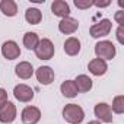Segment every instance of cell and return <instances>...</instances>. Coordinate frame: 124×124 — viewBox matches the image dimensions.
Masks as SVG:
<instances>
[{"label":"cell","mask_w":124,"mask_h":124,"mask_svg":"<svg viewBox=\"0 0 124 124\" xmlns=\"http://www.w3.org/2000/svg\"><path fill=\"white\" fill-rule=\"evenodd\" d=\"M15 73L21 79H29L34 75V67L28 61H21V63L15 67Z\"/></svg>","instance_id":"obj_14"},{"label":"cell","mask_w":124,"mask_h":124,"mask_svg":"<svg viewBox=\"0 0 124 124\" xmlns=\"http://www.w3.org/2000/svg\"><path fill=\"white\" fill-rule=\"evenodd\" d=\"M75 6L78 9H89L92 6L91 0H75Z\"/></svg>","instance_id":"obj_22"},{"label":"cell","mask_w":124,"mask_h":124,"mask_svg":"<svg viewBox=\"0 0 124 124\" xmlns=\"http://www.w3.org/2000/svg\"><path fill=\"white\" fill-rule=\"evenodd\" d=\"M115 114H123L124 112V95H117L112 101V109Z\"/></svg>","instance_id":"obj_21"},{"label":"cell","mask_w":124,"mask_h":124,"mask_svg":"<svg viewBox=\"0 0 124 124\" xmlns=\"http://www.w3.org/2000/svg\"><path fill=\"white\" fill-rule=\"evenodd\" d=\"M0 10L6 16H15L18 13V5L13 0H2L0 2Z\"/></svg>","instance_id":"obj_17"},{"label":"cell","mask_w":124,"mask_h":124,"mask_svg":"<svg viewBox=\"0 0 124 124\" xmlns=\"http://www.w3.org/2000/svg\"><path fill=\"white\" fill-rule=\"evenodd\" d=\"M117 39H118L120 44H124V28L123 26L117 28Z\"/></svg>","instance_id":"obj_25"},{"label":"cell","mask_w":124,"mask_h":124,"mask_svg":"<svg viewBox=\"0 0 124 124\" xmlns=\"http://www.w3.org/2000/svg\"><path fill=\"white\" fill-rule=\"evenodd\" d=\"M2 54L8 60H15L21 55V48L15 41H6L2 45Z\"/></svg>","instance_id":"obj_9"},{"label":"cell","mask_w":124,"mask_h":124,"mask_svg":"<svg viewBox=\"0 0 124 124\" xmlns=\"http://www.w3.org/2000/svg\"><path fill=\"white\" fill-rule=\"evenodd\" d=\"M95 54H96V58H101V60H112L115 57V45L111 42V41H99L96 42L95 45Z\"/></svg>","instance_id":"obj_2"},{"label":"cell","mask_w":124,"mask_h":124,"mask_svg":"<svg viewBox=\"0 0 124 124\" xmlns=\"http://www.w3.org/2000/svg\"><path fill=\"white\" fill-rule=\"evenodd\" d=\"M88 70L93 75V76H102L107 73L108 66H107V61L101 60V58H93L89 61L88 64Z\"/></svg>","instance_id":"obj_12"},{"label":"cell","mask_w":124,"mask_h":124,"mask_svg":"<svg viewBox=\"0 0 124 124\" xmlns=\"http://www.w3.org/2000/svg\"><path fill=\"white\" fill-rule=\"evenodd\" d=\"M79 28V22L70 16L67 18H63L60 22H58V31L61 34H66V35H70V34H75Z\"/></svg>","instance_id":"obj_11"},{"label":"cell","mask_w":124,"mask_h":124,"mask_svg":"<svg viewBox=\"0 0 124 124\" xmlns=\"http://www.w3.org/2000/svg\"><path fill=\"white\" fill-rule=\"evenodd\" d=\"M109 5H111L109 0H105V2H92V6H96V8H107Z\"/></svg>","instance_id":"obj_26"},{"label":"cell","mask_w":124,"mask_h":124,"mask_svg":"<svg viewBox=\"0 0 124 124\" xmlns=\"http://www.w3.org/2000/svg\"><path fill=\"white\" fill-rule=\"evenodd\" d=\"M38 42H39V38H38V35L35 32H26L23 35V45L28 50H35Z\"/></svg>","instance_id":"obj_20"},{"label":"cell","mask_w":124,"mask_h":124,"mask_svg":"<svg viewBox=\"0 0 124 124\" xmlns=\"http://www.w3.org/2000/svg\"><path fill=\"white\" fill-rule=\"evenodd\" d=\"M80 51V41L75 37H70L64 41V53L67 55H78Z\"/></svg>","instance_id":"obj_15"},{"label":"cell","mask_w":124,"mask_h":124,"mask_svg":"<svg viewBox=\"0 0 124 124\" xmlns=\"http://www.w3.org/2000/svg\"><path fill=\"white\" fill-rule=\"evenodd\" d=\"M115 21H117V23H118V26H123L124 25V10H118V12H115Z\"/></svg>","instance_id":"obj_23"},{"label":"cell","mask_w":124,"mask_h":124,"mask_svg":"<svg viewBox=\"0 0 124 124\" xmlns=\"http://www.w3.org/2000/svg\"><path fill=\"white\" fill-rule=\"evenodd\" d=\"M35 76L41 85H50L54 80V70L50 66H41L35 70Z\"/></svg>","instance_id":"obj_10"},{"label":"cell","mask_w":124,"mask_h":124,"mask_svg":"<svg viewBox=\"0 0 124 124\" xmlns=\"http://www.w3.org/2000/svg\"><path fill=\"white\" fill-rule=\"evenodd\" d=\"M60 91L66 98H75L78 95V89H76V85L73 80H64L60 86Z\"/></svg>","instance_id":"obj_18"},{"label":"cell","mask_w":124,"mask_h":124,"mask_svg":"<svg viewBox=\"0 0 124 124\" xmlns=\"http://www.w3.org/2000/svg\"><path fill=\"white\" fill-rule=\"evenodd\" d=\"M95 117L104 123H112V111H111V107L105 102H99L95 105Z\"/></svg>","instance_id":"obj_8"},{"label":"cell","mask_w":124,"mask_h":124,"mask_svg":"<svg viewBox=\"0 0 124 124\" xmlns=\"http://www.w3.org/2000/svg\"><path fill=\"white\" fill-rule=\"evenodd\" d=\"M51 10H53V13L55 15V16H58V18H67L69 15H70V8H69V5L64 2V0H55V2H53V5H51Z\"/></svg>","instance_id":"obj_13"},{"label":"cell","mask_w":124,"mask_h":124,"mask_svg":"<svg viewBox=\"0 0 124 124\" xmlns=\"http://www.w3.org/2000/svg\"><path fill=\"white\" fill-rule=\"evenodd\" d=\"M88 124H102V123L101 121H89Z\"/></svg>","instance_id":"obj_27"},{"label":"cell","mask_w":124,"mask_h":124,"mask_svg":"<svg viewBox=\"0 0 124 124\" xmlns=\"http://www.w3.org/2000/svg\"><path fill=\"white\" fill-rule=\"evenodd\" d=\"M16 118V107L10 101H8L2 108H0V123L10 124Z\"/></svg>","instance_id":"obj_7"},{"label":"cell","mask_w":124,"mask_h":124,"mask_svg":"<svg viewBox=\"0 0 124 124\" xmlns=\"http://www.w3.org/2000/svg\"><path fill=\"white\" fill-rule=\"evenodd\" d=\"M25 19L31 25H38L41 22V19H42V15H41V12L37 8H29L25 12Z\"/></svg>","instance_id":"obj_19"},{"label":"cell","mask_w":124,"mask_h":124,"mask_svg":"<svg viewBox=\"0 0 124 124\" xmlns=\"http://www.w3.org/2000/svg\"><path fill=\"white\" fill-rule=\"evenodd\" d=\"M111 28H112V22L109 19H101L99 22L91 26L89 32L92 38H101V37H107L111 32Z\"/></svg>","instance_id":"obj_4"},{"label":"cell","mask_w":124,"mask_h":124,"mask_svg":"<svg viewBox=\"0 0 124 124\" xmlns=\"http://www.w3.org/2000/svg\"><path fill=\"white\" fill-rule=\"evenodd\" d=\"M63 118L70 124H79L85 118V111L78 104H67L63 108Z\"/></svg>","instance_id":"obj_1"},{"label":"cell","mask_w":124,"mask_h":124,"mask_svg":"<svg viewBox=\"0 0 124 124\" xmlns=\"http://www.w3.org/2000/svg\"><path fill=\"white\" fill-rule=\"evenodd\" d=\"M73 82L76 85L78 92H89L92 89V79L86 75H79Z\"/></svg>","instance_id":"obj_16"},{"label":"cell","mask_w":124,"mask_h":124,"mask_svg":"<svg viewBox=\"0 0 124 124\" xmlns=\"http://www.w3.org/2000/svg\"><path fill=\"white\" fill-rule=\"evenodd\" d=\"M13 95L19 102H29L34 99V89L25 83H19L13 88Z\"/></svg>","instance_id":"obj_5"},{"label":"cell","mask_w":124,"mask_h":124,"mask_svg":"<svg viewBox=\"0 0 124 124\" xmlns=\"http://www.w3.org/2000/svg\"><path fill=\"white\" fill-rule=\"evenodd\" d=\"M8 101H9V99H8V92H6L3 88H0V108H2Z\"/></svg>","instance_id":"obj_24"},{"label":"cell","mask_w":124,"mask_h":124,"mask_svg":"<svg viewBox=\"0 0 124 124\" xmlns=\"http://www.w3.org/2000/svg\"><path fill=\"white\" fill-rule=\"evenodd\" d=\"M34 51L39 60H50V58H53L55 50H54V44L48 38H42V39H39V42Z\"/></svg>","instance_id":"obj_3"},{"label":"cell","mask_w":124,"mask_h":124,"mask_svg":"<svg viewBox=\"0 0 124 124\" xmlns=\"http://www.w3.org/2000/svg\"><path fill=\"white\" fill-rule=\"evenodd\" d=\"M21 118H22L23 124H37L41 120V111L37 107H32V105L25 107L22 114H21Z\"/></svg>","instance_id":"obj_6"}]
</instances>
